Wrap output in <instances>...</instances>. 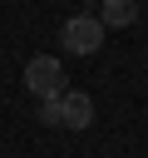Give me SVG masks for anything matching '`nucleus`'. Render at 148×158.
I'll list each match as a JSON object with an SVG mask.
<instances>
[{"instance_id": "obj_1", "label": "nucleus", "mask_w": 148, "mask_h": 158, "mask_svg": "<svg viewBox=\"0 0 148 158\" xmlns=\"http://www.w3.org/2000/svg\"><path fill=\"white\" fill-rule=\"evenodd\" d=\"M59 40H64V49H74V54H94V49L104 44V20H99V15H69L64 30H59Z\"/></svg>"}, {"instance_id": "obj_2", "label": "nucleus", "mask_w": 148, "mask_h": 158, "mask_svg": "<svg viewBox=\"0 0 148 158\" xmlns=\"http://www.w3.org/2000/svg\"><path fill=\"white\" fill-rule=\"evenodd\" d=\"M25 84H30L39 99H59V94H64V64H59L54 54H35V59L25 64Z\"/></svg>"}, {"instance_id": "obj_3", "label": "nucleus", "mask_w": 148, "mask_h": 158, "mask_svg": "<svg viewBox=\"0 0 148 158\" xmlns=\"http://www.w3.org/2000/svg\"><path fill=\"white\" fill-rule=\"evenodd\" d=\"M89 123H94V99L79 89H64L59 94V128H89Z\"/></svg>"}, {"instance_id": "obj_4", "label": "nucleus", "mask_w": 148, "mask_h": 158, "mask_svg": "<svg viewBox=\"0 0 148 158\" xmlns=\"http://www.w3.org/2000/svg\"><path fill=\"white\" fill-rule=\"evenodd\" d=\"M99 20H104V30H109V25H118V30H123V25H133V20H138V5H133V0H104Z\"/></svg>"}, {"instance_id": "obj_5", "label": "nucleus", "mask_w": 148, "mask_h": 158, "mask_svg": "<svg viewBox=\"0 0 148 158\" xmlns=\"http://www.w3.org/2000/svg\"><path fill=\"white\" fill-rule=\"evenodd\" d=\"M39 118L44 123H59V99H39Z\"/></svg>"}]
</instances>
